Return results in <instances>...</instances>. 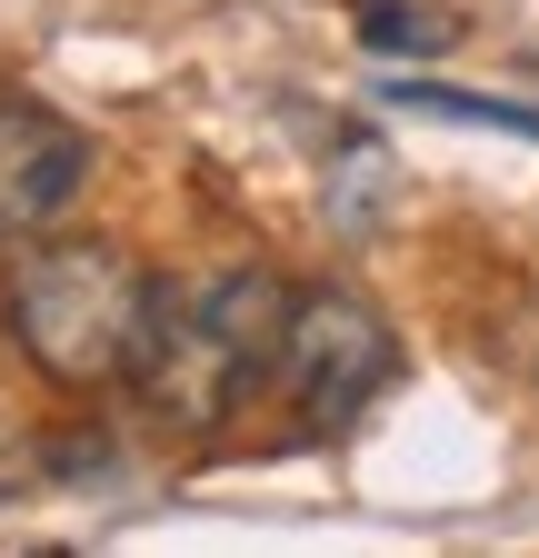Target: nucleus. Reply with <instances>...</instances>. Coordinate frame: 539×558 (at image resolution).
Segmentation results:
<instances>
[{
    "label": "nucleus",
    "mask_w": 539,
    "mask_h": 558,
    "mask_svg": "<svg viewBox=\"0 0 539 558\" xmlns=\"http://www.w3.org/2000/svg\"><path fill=\"white\" fill-rule=\"evenodd\" d=\"M360 40L380 50V60H399V50H440L450 40V11H440V0H360Z\"/></svg>",
    "instance_id": "nucleus-7"
},
{
    "label": "nucleus",
    "mask_w": 539,
    "mask_h": 558,
    "mask_svg": "<svg viewBox=\"0 0 539 558\" xmlns=\"http://www.w3.org/2000/svg\"><path fill=\"white\" fill-rule=\"evenodd\" d=\"M91 180V140L40 110V100H0V250H31Z\"/></svg>",
    "instance_id": "nucleus-4"
},
{
    "label": "nucleus",
    "mask_w": 539,
    "mask_h": 558,
    "mask_svg": "<svg viewBox=\"0 0 539 558\" xmlns=\"http://www.w3.org/2000/svg\"><path fill=\"white\" fill-rule=\"evenodd\" d=\"M399 110H440V120H480V130H519L539 140V110L529 100H490V90H450V81H390Z\"/></svg>",
    "instance_id": "nucleus-6"
},
{
    "label": "nucleus",
    "mask_w": 539,
    "mask_h": 558,
    "mask_svg": "<svg viewBox=\"0 0 539 558\" xmlns=\"http://www.w3.org/2000/svg\"><path fill=\"white\" fill-rule=\"evenodd\" d=\"M130 389H141L151 418H170V429H220V418L260 389V369L220 339V319L190 290L180 300L160 290V319H151V349H141V369H130Z\"/></svg>",
    "instance_id": "nucleus-3"
},
{
    "label": "nucleus",
    "mask_w": 539,
    "mask_h": 558,
    "mask_svg": "<svg viewBox=\"0 0 539 558\" xmlns=\"http://www.w3.org/2000/svg\"><path fill=\"white\" fill-rule=\"evenodd\" d=\"M11 339L31 349V369L60 389H130L160 319V290L141 279V259H120L110 240H31L11 259Z\"/></svg>",
    "instance_id": "nucleus-1"
},
{
    "label": "nucleus",
    "mask_w": 539,
    "mask_h": 558,
    "mask_svg": "<svg viewBox=\"0 0 539 558\" xmlns=\"http://www.w3.org/2000/svg\"><path fill=\"white\" fill-rule=\"evenodd\" d=\"M380 209H390V150L380 140H350V150L330 160V220L340 230H380Z\"/></svg>",
    "instance_id": "nucleus-5"
},
{
    "label": "nucleus",
    "mask_w": 539,
    "mask_h": 558,
    "mask_svg": "<svg viewBox=\"0 0 539 558\" xmlns=\"http://www.w3.org/2000/svg\"><path fill=\"white\" fill-rule=\"evenodd\" d=\"M399 379V339L360 290H300L290 339H280V389L300 409V429H350V418Z\"/></svg>",
    "instance_id": "nucleus-2"
}]
</instances>
